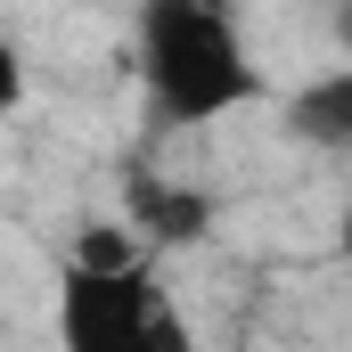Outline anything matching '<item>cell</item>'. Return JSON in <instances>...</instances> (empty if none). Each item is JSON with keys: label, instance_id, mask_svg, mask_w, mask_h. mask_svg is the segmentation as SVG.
Listing matches in <instances>:
<instances>
[{"label": "cell", "instance_id": "52a82bcc", "mask_svg": "<svg viewBox=\"0 0 352 352\" xmlns=\"http://www.w3.org/2000/svg\"><path fill=\"white\" fill-rule=\"evenodd\" d=\"M336 33H344V66H352V8H344V16H336Z\"/></svg>", "mask_w": 352, "mask_h": 352}, {"label": "cell", "instance_id": "5b68a950", "mask_svg": "<svg viewBox=\"0 0 352 352\" xmlns=\"http://www.w3.org/2000/svg\"><path fill=\"white\" fill-rule=\"evenodd\" d=\"M66 270L131 278V270H148V238H140L131 221H90V230H74V246H66Z\"/></svg>", "mask_w": 352, "mask_h": 352}, {"label": "cell", "instance_id": "277c9868", "mask_svg": "<svg viewBox=\"0 0 352 352\" xmlns=\"http://www.w3.org/2000/svg\"><path fill=\"white\" fill-rule=\"evenodd\" d=\"M287 131H295L303 148L352 156V66H320L311 82H295V98H287Z\"/></svg>", "mask_w": 352, "mask_h": 352}, {"label": "cell", "instance_id": "3957f363", "mask_svg": "<svg viewBox=\"0 0 352 352\" xmlns=\"http://www.w3.org/2000/svg\"><path fill=\"white\" fill-rule=\"evenodd\" d=\"M123 221L148 238V254L156 246H197L205 230H213V205L188 188V180H164V173H123Z\"/></svg>", "mask_w": 352, "mask_h": 352}, {"label": "cell", "instance_id": "8992f818", "mask_svg": "<svg viewBox=\"0 0 352 352\" xmlns=\"http://www.w3.org/2000/svg\"><path fill=\"white\" fill-rule=\"evenodd\" d=\"M16 98H25V58H16V41L0 33V115H8Z\"/></svg>", "mask_w": 352, "mask_h": 352}, {"label": "cell", "instance_id": "7a4b0ae2", "mask_svg": "<svg viewBox=\"0 0 352 352\" xmlns=\"http://www.w3.org/2000/svg\"><path fill=\"white\" fill-rule=\"evenodd\" d=\"M58 352H197L180 303L156 287V270L90 278L66 270L58 287Z\"/></svg>", "mask_w": 352, "mask_h": 352}, {"label": "cell", "instance_id": "6da1fadb", "mask_svg": "<svg viewBox=\"0 0 352 352\" xmlns=\"http://www.w3.org/2000/svg\"><path fill=\"white\" fill-rule=\"evenodd\" d=\"M131 41H140V90L164 123H221L263 98V66L238 16L213 0H148Z\"/></svg>", "mask_w": 352, "mask_h": 352}]
</instances>
